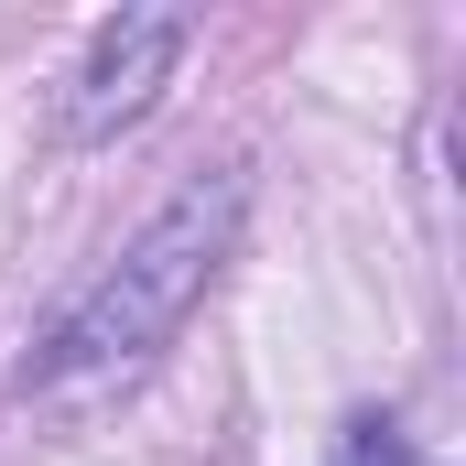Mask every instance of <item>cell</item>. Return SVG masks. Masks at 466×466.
Here are the masks:
<instances>
[{"label": "cell", "mask_w": 466, "mask_h": 466, "mask_svg": "<svg viewBox=\"0 0 466 466\" xmlns=\"http://www.w3.org/2000/svg\"><path fill=\"white\" fill-rule=\"evenodd\" d=\"M238 207H249L238 163L174 185V196L141 218V238H130L109 271L33 337V358H22V401H98V390H119V380H141L152 358L174 348V326L207 304V282L228 271Z\"/></svg>", "instance_id": "1"}, {"label": "cell", "mask_w": 466, "mask_h": 466, "mask_svg": "<svg viewBox=\"0 0 466 466\" xmlns=\"http://www.w3.org/2000/svg\"><path fill=\"white\" fill-rule=\"evenodd\" d=\"M174 55H185V11H119L109 33L87 44L76 87H66V141H119L130 119L163 98Z\"/></svg>", "instance_id": "2"}, {"label": "cell", "mask_w": 466, "mask_h": 466, "mask_svg": "<svg viewBox=\"0 0 466 466\" xmlns=\"http://www.w3.org/2000/svg\"><path fill=\"white\" fill-rule=\"evenodd\" d=\"M348 466H369V423H358V456H348Z\"/></svg>", "instance_id": "3"}]
</instances>
